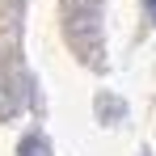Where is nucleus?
<instances>
[{
	"mask_svg": "<svg viewBox=\"0 0 156 156\" xmlns=\"http://www.w3.org/2000/svg\"><path fill=\"white\" fill-rule=\"evenodd\" d=\"M144 9H148V21L156 26V0H144Z\"/></svg>",
	"mask_w": 156,
	"mask_h": 156,
	"instance_id": "7ed1b4c3",
	"label": "nucleus"
},
{
	"mask_svg": "<svg viewBox=\"0 0 156 156\" xmlns=\"http://www.w3.org/2000/svg\"><path fill=\"white\" fill-rule=\"evenodd\" d=\"M63 38L84 68H105V30H101V0H63Z\"/></svg>",
	"mask_w": 156,
	"mask_h": 156,
	"instance_id": "f257e3e1",
	"label": "nucleus"
},
{
	"mask_svg": "<svg viewBox=\"0 0 156 156\" xmlns=\"http://www.w3.org/2000/svg\"><path fill=\"white\" fill-rule=\"evenodd\" d=\"M17 156H51V144H47V135H42V131H30L26 139L17 144Z\"/></svg>",
	"mask_w": 156,
	"mask_h": 156,
	"instance_id": "f03ea898",
	"label": "nucleus"
}]
</instances>
